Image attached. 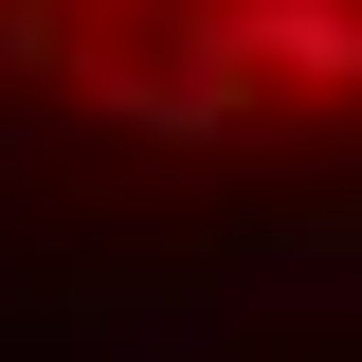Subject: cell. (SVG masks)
Masks as SVG:
<instances>
[{
  "instance_id": "cell-1",
  "label": "cell",
  "mask_w": 362,
  "mask_h": 362,
  "mask_svg": "<svg viewBox=\"0 0 362 362\" xmlns=\"http://www.w3.org/2000/svg\"><path fill=\"white\" fill-rule=\"evenodd\" d=\"M0 90L145 163H235L272 127H362V0H0Z\"/></svg>"
}]
</instances>
